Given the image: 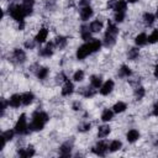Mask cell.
Masks as SVG:
<instances>
[{"instance_id": "cell-1", "label": "cell", "mask_w": 158, "mask_h": 158, "mask_svg": "<svg viewBox=\"0 0 158 158\" xmlns=\"http://www.w3.org/2000/svg\"><path fill=\"white\" fill-rule=\"evenodd\" d=\"M48 121V116L45 112H35L34 120L30 123V130L31 131H40L43 129L45 123Z\"/></svg>"}, {"instance_id": "cell-2", "label": "cell", "mask_w": 158, "mask_h": 158, "mask_svg": "<svg viewBox=\"0 0 158 158\" xmlns=\"http://www.w3.org/2000/svg\"><path fill=\"white\" fill-rule=\"evenodd\" d=\"M9 13H10V15L14 17V20L20 21V22H22L24 17L26 16L22 5H11V6L9 8Z\"/></svg>"}, {"instance_id": "cell-3", "label": "cell", "mask_w": 158, "mask_h": 158, "mask_svg": "<svg viewBox=\"0 0 158 158\" xmlns=\"http://www.w3.org/2000/svg\"><path fill=\"white\" fill-rule=\"evenodd\" d=\"M15 132L17 134H27V123H26V116L22 114L20 119L17 120L15 125Z\"/></svg>"}, {"instance_id": "cell-4", "label": "cell", "mask_w": 158, "mask_h": 158, "mask_svg": "<svg viewBox=\"0 0 158 158\" xmlns=\"http://www.w3.org/2000/svg\"><path fill=\"white\" fill-rule=\"evenodd\" d=\"M89 53H91V51H90V48H89V45L86 43V45L80 46V47L78 48V51H77V57H78V59H84Z\"/></svg>"}, {"instance_id": "cell-5", "label": "cell", "mask_w": 158, "mask_h": 158, "mask_svg": "<svg viewBox=\"0 0 158 158\" xmlns=\"http://www.w3.org/2000/svg\"><path fill=\"white\" fill-rule=\"evenodd\" d=\"M108 145L105 143V142H99V143H97V146L93 148V151L95 152L97 154H99V156H104L105 153H106V151H108Z\"/></svg>"}, {"instance_id": "cell-6", "label": "cell", "mask_w": 158, "mask_h": 158, "mask_svg": "<svg viewBox=\"0 0 158 158\" xmlns=\"http://www.w3.org/2000/svg\"><path fill=\"white\" fill-rule=\"evenodd\" d=\"M114 89V82L112 80H108L100 89V93L103 94V95H108L109 93H111V90Z\"/></svg>"}, {"instance_id": "cell-7", "label": "cell", "mask_w": 158, "mask_h": 158, "mask_svg": "<svg viewBox=\"0 0 158 158\" xmlns=\"http://www.w3.org/2000/svg\"><path fill=\"white\" fill-rule=\"evenodd\" d=\"M91 16H93V10H91V8H90V6H84V8L82 9V11H80V17H82L84 21H86V20H89Z\"/></svg>"}, {"instance_id": "cell-8", "label": "cell", "mask_w": 158, "mask_h": 158, "mask_svg": "<svg viewBox=\"0 0 158 158\" xmlns=\"http://www.w3.org/2000/svg\"><path fill=\"white\" fill-rule=\"evenodd\" d=\"M22 103V97H20L19 94H15V95H13L9 100V104L13 106V108H19L20 104Z\"/></svg>"}, {"instance_id": "cell-9", "label": "cell", "mask_w": 158, "mask_h": 158, "mask_svg": "<svg viewBox=\"0 0 158 158\" xmlns=\"http://www.w3.org/2000/svg\"><path fill=\"white\" fill-rule=\"evenodd\" d=\"M47 35H48L47 28H41V30L39 31L37 36H36V41H37V42H40V43L45 42V41H46V39H47Z\"/></svg>"}, {"instance_id": "cell-10", "label": "cell", "mask_w": 158, "mask_h": 158, "mask_svg": "<svg viewBox=\"0 0 158 158\" xmlns=\"http://www.w3.org/2000/svg\"><path fill=\"white\" fill-rule=\"evenodd\" d=\"M26 56H25V52L22 50H15L14 52V59H16L17 63H22L25 61Z\"/></svg>"}, {"instance_id": "cell-11", "label": "cell", "mask_w": 158, "mask_h": 158, "mask_svg": "<svg viewBox=\"0 0 158 158\" xmlns=\"http://www.w3.org/2000/svg\"><path fill=\"white\" fill-rule=\"evenodd\" d=\"M88 45H89V48H90L91 52H97V51H99L100 47H101V42H100L99 40H93V41H90Z\"/></svg>"}, {"instance_id": "cell-12", "label": "cell", "mask_w": 158, "mask_h": 158, "mask_svg": "<svg viewBox=\"0 0 158 158\" xmlns=\"http://www.w3.org/2000/svg\"><path fill=\"white\" fill-rule=\"evenodd\" d=\"M114 10L116 13H123L126 10V2H123V0H119V2H116L115 6H114Z\"/></svg>"}, {"instance_id": "cell-13", "label": "cell", "mask_w": 158, "mask_h": 158, "mask_svg": "<svg viewBox=\"0 0 158 158\" xmlns=\"http://www.w3.org/2000/svg\"><path fill=\"white\" fill-rule=\"evenodd\" d=\"M127 141L129 142H135V141H137L138 140V137H140V134H138V131H136V130H131V131H129L127 132Z\"/></svg>"}, {"instance_id": "cell-14", "label": "cell", "mask_w": 158, "mask_h": 158, "mask_svg": "<svg viewBox=\"0 0 158 158\" xmlns=\"http://www.w3.org/2000/svg\"><path fill=\"white\" fill-rule=\"evenodd\" d=\"M34 94L32 93H25L24 95H22V104L25 105H30L31 103L34 101Z\"/></svg>"}, {"instance_id": "cell-15", "label": "cell", "mask_w": 158, "mask_h": 158, "mask_svg": "<svg viewBox=\"0 0 158 158\" xmlns=\"http://www.w3.org/2000/svg\"><path fill=\"white\" fill-rule=\"evenodd\" d=\"M73 89H74L73 84L71 82H67L66 85L63 86V89H62V94H63V95H69V94L73 93Z\"/></svg>"}, {"instance_id": "cell-16", "label": "cell", "mask_w": 158, "mask_h": 158, "mask_svg": "<svg viewBox=\"0 0 158 158\" xmlns=\"http://www.w3.org/2000/svg\"><path fill=\"white\" fill-rule=\"evenodd\" d=\"M110 134V127L109 126H100L99 127V131H98V136L99 137H106L108 135Z\"/></svg>"}, {"instance_id": "cell-17", "label": "cell", "mask_w": 158, "mask_h": 158, "mask_svg": "<svg viewBox=\"0 0 158 158\" xmlns=\"http://www.w3.org/2000/svg\"><path fill=\"white\" fill-rule=\"evenodd\" d=\"M101 28H103V24L100 21H93L90 24V31H93V32H99Z\"/></svg>"}, {"instance_id": "cell-18", "label": "cell", "mask_w": 158, "mask_h": 158, "mask_svg": "<svg viewBox=\"0 0 158 158\" xmlns=\"http://www.w3.org/2000/svg\"><path fill=\"white\" fill-rule=\"evenodd\" d=\"M19 154L21 157H31V156H34L35 154V149L32 147H28L26 149H22V151H19Z\"/></svg>"}, {"instance_id": "cell-19", "label": "cell", "mask_w": 158, "mask_h": 158, "mask_svg": "<svg viewBox=\"0 0 158 158\" xmlns=\"http://www.w3.org/2000/svg\"><path fill=\"white\" fill-rule=\"evenodd\" d=\"M61 154L64 156V157H67V156L71 154V145H69V142L64 143V145L61 147Z\"/></svg>"}, {"instance_id": "cell-20", "label": "cell", "mask_w": 158, "mask_h": 158, "mask_svg": "<svg viewBox=\"0 0 158 158\" xmlns=\"http://www.w3.org/2000/svg\"><path fill=\"white\" fill-rule=\"evenodd\" d=\"M136 45H138V46H143V45H146V42L148 41V39H147V36L145 35V34H140L137 37H136Z\"/></svg>"}, {"instance_id": "cell-21", "label": "cell", "mask_w": 158, "mask_h": 158, "mask_svg": "<svg viewBox=\"0 0 158 158\" xmlns=\"http://www.w3.org/2000/svg\"><path fill=\"white\" fill-rule=\"evenodd\" d=\"M112 109H114V112H122V111L126 110V104L122 103V101H119V103H116L114 105Z\"/></svg>"}, {"instance_id": "cell-22", "label": "cell", "mask_w": 158, "mask_h": 158, "mask_svg": "<svg viewBox=\"0 0 158 158\" xmlns=\"http://www.w3.org/2000/svg\"><path fill=\"white\" fill-rule=\"evenodd\" d=\"M112 115H114V112H112L111 110L106 109V110H104V112H103V115H101V120H103V121H110V120L112 119Z\"/></svg>"}, {"instance_id": "cell-23", "label": "cell", "mask_w": 158, "mask_h": 158, "mask_svg": "<svg viewBox=\"0 0 158 158\" xmlns=\"http://www.w3.org/2000/svg\"><path fill=\"white\" fill-rule=\"evenodd\" d=\"M117 28H116V26L114 25V24H111V22H109V25H108V31H106V34H109V35H112V36H116L117 35Z\"/></svg>"}, {"instance_id": "cell-24", "label": "cell", "mask_w": 158, "mask_h": 158, "mask_svg": "<svg viewBox=\"0 0 158 158\" xmlns=\"http://www.w3.org/2000/svg\"><path fill=\"white\" fill-rule=\"evenodd\" d=\"M143 20H145V24L146 25H152L153 21H154V16L152 14H149V13H146L143 15Z\"/></svg>"}, {"instance_id": "cell-25", "label": "cell", "mask_w": 158, "mask_h": 158, "mask_svg": "<svg viewBox=\"0 0 158 158\" xmlns=\"http://www.w3.org/2000/svg\"><path fill=\"white\" fill-rule=\"evenodd\" d=\"M115 43V36L112 35H109V34H105V46H112Z\"/></svg>"}, {"instance_id": "cell-26", "label": "cell", "mask_w": 158, "mask_h": 158, "mask_svg": "<svg viewBox=\"0 0 158 158\" xmlns=\"http://www.w3.org/2000/svg\"><path fill=\"white\" fill-rule=\"evenodd\" d=\"M82 37H83V40H85V41L90 40V32H89V27H86V26H83V27H82Z\"/></svg>"}, {"instance_id": "cell-27", "label": "cell", "mask_w": 158, "mask_h": 158, "mask_svg": "<svg viewBox=\"0 0 158 158\" xmlns=\"http://www.w3.org/2000/svg\"><path fill=\"white\" fill-rule=\"evenodd\" d=\"M91 85L94 88H99L101 85V78L100 77H97V75L91 77Z\"/></svg>"}, {"instance_id": "cell-28", "label": "cell", "mask_w": 158, "mask_h": 158, "mask_svg": "<svg viewBox=\"0 0 158 158\" xmlns=\"http://www.w3.org/2000/svg\"><path fill=\"white\" fill-rule=\"evenodd\" d=\"M131 74V69L127 66H122L120 69V75L121 77H129Z\"/></svg>"}, {"instance_id": "cell-29", "label": "cell", "mask_w": 158, "mask_h": 158, "mask_svg": "<svg viewBox=\"0 0 158 158\" xmlns=\"http://www.w3.org/2000/svg\"><path fill=\"white\" fill-rule=\"evenodd\" d=\"M52 43H48L47 45V47L45 48V50H42V52H41V54L42 56H45V57H50V56H52Z\"/></svg>"}, {"instance_id": "cell-30", "label": "cell", "mask_w": 158, "mask_h": 158, "mask_svg": "<svg viewBox=\"0 0 158 158\" xmlns=\"http://www.w3.org/2000/svg\"><path fill=\"white\" fill-rule=\"evenodd\" d=\"M148 42H149V43H156V42H158V30H154L153 32L151 34V36L148 37Z\"/></svg>"}, {"instance_id": "cell-31", "label": "cell", "mask_w": 158, "mask_h": 158, "mask_svg": "<svg viewBox=\"0 0 158 158\" xmlns=\"http://www.w3.org/2000/svg\"><path fill=\"white\" fill-rule=\"evenodd\" d=\"M121 142L120 141H112L111 142V145H110V151L111 152H115V151H119L120 148H121Z\"/></svg>"}, {"instance_id": "cell-32", "label": "cell", "mask_w": 158, "mask_h": 158, "mask_svg": "<svg viewBox=\"0 0 158 158\" xmlns=\"http://www.w3.org/2000/svg\"><path fill=\"white\" fill-rule=\"evenodd\" d=\"M94 88V86H93ZM93 88H84V91H83V95L84 97H93L94 94H95V89H93Z\"/></svg>"}, {"instance_id": "cell-33", "label": "cell", "mask_w": 158, "mask_h": 158, "mask_svg": "<svg viewBox=\"0 0 158 158\" xmlns=\"http://www.w3.org/2000/svg\"><path fill=\"white\" fill-rule=\"evenodd\" d=\"M66 43H67V40H66L64 37H57V39H56V45H57L59 48L64 47Z\"/></svg>"}, {"instance_id": "cell-34", "label": "cell", "mask_w": 158, "mask_h": 158, "mask_svg": "<svg viewBox=\"0 0 158 158\" xmlns=\"http://www.w3.org/2000/svg\"><path fill=\"white\" fill-rule=\"evenodd\" d=\"M73 78H74V80H75V82H82V80H83V78H84V72H83V71H78V72H75Z\"/></svg>"}, {"instance_id": "cell-35", "label": "cell", "mask_w": 158, "mask_h": 158, "mask_svg": "<svg viewBox=\"0 0 158 158\" xmlns=\"http://www.w3.org/2000/svg\"><path fill=\"white\" fill-rule=\"evenodd\" d=\"M47 74H48V69L47 68H41L39 71V73H37V75H39L40 79H45L47 77Z\"/></svg>"}, {"instance_id": "cell-36", "label": "cell", "mask_w": 158, "mask_h": 158, "mask_svg": "<svg viewBox=\"0 0 158 158\" xmlns=\"http://www.w3.org/2000/svg\"><path fill=\"white\" fill-rule=\"evenodd\" d=\"M137 56H138V50H136V48H131V50H130V52H129V58H130V59H136V58H137Z\"/></svg>"}, {"instance_id": "cell-37", "label": "cell", "mask_w": 158, "mask_h": 158, "mask_svg": "<svg viewBox=\"0 0 158 158\" xmlns=\"http://www.w3.org/2000/svg\"><path fill=\"white\" fill-rule=\"evenodd\" d=\"M135 95L138 98V99H141L143 95H145V89L142 88V86H140V88H137L136 90H135Z\"/></svg>"}, {"instance_id": "cell-38", "label": "cell", "mask_w": 158, "mask_h": 158, "mask_svg": "<svg viewBox=\"0 0 158 158\" xmlns=\"http://www.w3.org/2000/svg\"><path fill=\"white\" fill-rule=\"evenodd\" d=\"M123 19H125V14L123 13H116V15H115V21L116 22H122Z\"/></svg>"}, {"instance_id": "cell-39", "label": "cell", "mask_w": 158, "mask_h": 158, "mask_svg": "<svg viewBox=\"0 0 158 158\" xmlns=\"http://www.w3.org/2000/svg\"><path fill=\"white\" fill-rule=\"evenodd\" d=\"M3 136L6 138V141H8V140H11L13 136H14V131H10V130H9V131H5V132L3 134Z\"/></svg>"}, {"instance_id": "cell-40", "label": "cell", "mask_w": 158, "mask_h": 158, "mask_svg": "<svg viewBox=\"0 0 158 158\" xmlns=\"http://www.w3.org/2000/svg\"><path fill=\"white\" fill-rule=\"evenodd\" d=\"M90 130V123H84L83 126H80V131H86Z\"/></svg>"}, {"instance_id": "cell-41", "label": "cell", "mask_w": 158, "mask_h": 158, "mask_svg": "<svg viewBox=\"0 0 158 158\" xmlns=\"http://www.w3.org/2000/svg\"><path fill=\"white\" fill-rule=\"evenodd\" d=\"M153 114L156 115V116H158V103L154 105V110H153Z\"/></svg>"}, {"instance_id": "cell-42", "label": "cell", "mask_w": 158, "mask_h": 158, "mask_svg": "<svg viewBox=\"0 0 158 158\" xmlns=\"http://www.w3.org/2000/svg\"><path fill=\"white\" fill-rule=\"evenodd\" d=\"M80 4L85 5V6H89V0H80Z\"/></svg>"}, {"instance_id": "cell-43", "label": "cell", "mask_w": 158, "mask_h": 158, "mask_svg": "<svg viewBox=\"0 0 158 158\" xmlns=\"http://www.w3.org/2000/svg\"><path fill=\"white\" fill-rule=\"evenodd\" d=\"M26 47H27V48H32V47H34V43H31V42H26Z\"/></svg>"}, {"instance_id": "cell-44", "label": "cell", "mask_w": 158, "mask_h": 158, "mask_svg": "<svg viewBox=\"0 0 158 158\" xmlns=\"http://www.w3.org/2000/svg\"><path fill=\"white\" fill-rule=\"evenodd\" d=\"M154 77L158 78V66H156V68H154Z\"/></svg>"}, {"instance_id": "cell-45", "label": "cell", "mask_w": 158, "mask_h": 158, "mask_svg": "<svg viewBox=\"0 0 158 158\" xmlns=\"http://www.w3.org/2000/svg\"><path fill=\"white\" fill-rule=\"evenodd\" d=\"M129 3H136V2H138V0H127Z\"/></svg>"}, {"instance_id": "cell-46", "label": "cell", "mask_w": 158, "mask_h": 158, "mask_svg": "<svg viewBox=\"0 0 158 158\" xmlns=\"http://www.w3.org/2000/svg\"><path fill=\"white\" fill-rule=\"evenodd\" d=\"M157 17H158V10H157Z\"/></svg>"}]
</instances>
